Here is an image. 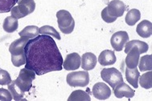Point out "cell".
<instances>
[{
    "label": "cell",
    "instance_id": "obj_27",
    "mask_svg": "<svg viewBox=\"0 0 152 101\" xmlns=\"http://www.w3.org/2000/svg\"><path fill=\"white\" fill-rule=\"evenodd\" d=\"M11 78L10 74L5 70L0 69V85H8L11 83Z\"/></svg>",
    "mask_w": 152,
    "mask_h": 101
},
{
    "label": "cell",
    "instance_id": "obj_28",
    "mask_svg": "<svg viewBox=\"0 0 152 101\" xmlns=\"http://www.w3.org/2000/svg\"><path fill=\"white\" fill-rule=\"evenodd\" d=\"M102 18L105 23H113L114 21H116V19H118L116 17L111 16L109 14L108 11H107V7L103 9L102 11Z\"/></svg>",
    "mask_w": 152,
    "mask_h": 101
},
{
    "label": "cell",
    "instance_id": "obj_23",
    "mask_svg": "<svg viewBox=\"0 0 152 101\" xmlns=\"http://www.w3.org/2000/svg\"><path fill=\"white\" fill-rule=\"evenodd\" d=\"M138 61V68L141 71H151L152 69V56L151 55H144Z\"/></svg>",
    "mask_w": 152,
    "mask_h": 101
},
{
    "label": "cell",
    "instance_id": "obj_3",
    "mask_svg": "<svg viewBox=\"0 0 152 101\" xmlns=\"http://www.w3.org/2000/svg\"><path fill=\"white\" fill-rule=\"evenodd\" d=\"M30 39L28 37H20L12 42L9 47V52L11 54V62L15 67H20L26 63L24 47Z\"/></svg>",
    "mask_w": 152,
    "mask_h": 101
},
{
    "label": "cell",
    "instance_id": "obj_14",
    "mask_svg": "<svg viewBox=\"0 0 152 101\" xmlns=\"http://www.w3.org/2000/svg\"><path fill=\"white\" fill-rule=\"evenodd\" d=\"M97 57L94 53L87 52L85 53L81 57V68L85 71H90L96 67L97 64Z\"/></svg>",
    "mask_w": 152,
    "mask_h": 101
},
{
    "label": "cell",
    "instance_id": "obj_13",
    "mask_svg": "<svg viewBox=\"0 0 152 101\" xmlns=\"http://www.w3.org/2000/svg\"><path fill=\"white\" fill-rule=\"evenodd\" d=\"M139 55H140V52L138 48L134 47H132L128 52L127 56L126 57V60H125V63L126 65V68L130 69L137 68L138 61H139Z\"/></svg>",
    "mask_w": 152,
    "mask_h": 101
},
{
    "label": "cell",
    "instance_id": "obj_7",
    "mask_svg": "<svg viewBox=\"0 0 152 101\" xmlns=\"http://www.w3.org/2000/svg\"><path fill=\"white\" fill-rule=\"evenodd\" d=\"M36 9V3L34 0H31L29 3H22L17 6H14L11 10V16L16 19H22L28 15L31 14Z\"/></svg>",
    "mask_w": 152,
    "mask_h": 101
},
{
    "label": "cell",
    "instance_id": "obj_29",
    "mask_svg": "<svg viewBox=\"0 0 152 101\" xmlns=\"http://www.w3.org/2000/svg\"><path fill=\"white\" fill-rule=\"evenodd\" d=\"M10 91L5 88H0V100L2 101H11L12 100Z\"/></svg>",
    "mask_w": 152,
    "mask_h": 101
},
{
    "label": "cell",
    "instance_id": "obj_30",
    "mask_svg": "<svg viewBox=\"0 0 152 101\" xmlns=\"http://www.w3.org/2000/svg\"><path fill=\"white\" fill-rule=\"evenodd\" d=\"M16 1V3L19 5V4H22V3H29L31 0H15Z\"/></svg>",
    "mask_w": 152,
    "mask_h": 101
},
{
    "label": "cell",
    "instance_id": "obj_19",
    "mask_svg": "<svg viewBox=\"0 0 152 101\" xmlns=\"http://www.w3.org/2000/svg\"><path fill=\"white\" fill-rule=\"evenodd\" d=\"M19 27V22L18 19L13 16L7 17L3 21V30L7 33H12L15 31Z\"/></svg>",
    "mask_w": 152,
    "mask_h": 101
},
{
    "label": "cell",
    "instance_id": "obj_4",
    "mask_svg": "<svg viewBox=\"0 0 152 101\" xmlns=\"http://www.w3.org/2000/svg\"><path fill=\"white\" fill-rule=\"evenodd\" d=\"M57 23L60 30L64 34H70L74 30L75 21L72 15L66 10H61L56 13Z\"/></svg>",
    "mask_w": 152,
    "mask_h": 101
},
{
    "label": "cell",
    "instance_id": "obj_17",
    "mask_svg": "<svg viewBox=\"0 0 152 101\" xmlns=\"http://www.w3.org/2000/svg\"><path fill=\"white\" fill-rule=\"evenodd\" d=\"M134 47L138 48L140 54L146 53L148 51V48H149L148 44L147 43H145V42L140 41V40H131V41L127 42L126 44H125V53L127 54L128 52Z\"/></svg>",
    "mask_w": 152,
    "mask_h": 101
},
{
    "label": "cell",
    "instance_id": "obj_2",
    "mask_svg": "<svg viewBox=\"0 0 152 101\" xmlns=\"http://www.w3.org/2000/svg\"><path fill=\"white\" fill-rule=\"evenodd\" d=\"M35 79V71L26 68L21 69L17 79L11 81V84H8V90L11 92L12 98L16 101L23 100L25 92L31 88L32 81Z\"/></svg>",
    "mask_w": 152,
    "mask_h": 101
},
{
    "label": "cell",
    "instance_id": "obj_25",
    "mask_svg": "<svg viewBox=\"0 0 152 101\" xmlns=\"http://www.w3.org/2000/svg\"><path fill=\"white\" fill-rule=\"evenodd\" d=\"M39 34L40 35H44V36H50L52 37H54L56 39H59L61 40V36L57 31L56 30L55 28L51 27V26H48V25H46V26H43L41 28H39Z\"/></svg>",
    "mask_w": 152,
    "mask_h": 101
},
{
    "label": "cell",
    "instance_id": "obj_5",
    "mask_svg": "<svg viewBox=\"0 0 152 101\" xmlns=\"http://www.w3.org/2000/svg\"><path fill=\"white\" fill-rule=\"evenodd\" d=\"M67 84L71 87H86L89 84V75L87 71L70 72L67 75Z\"/></svg>",
    "mask_w": 152,
    "mask_h": 101
},
{
    "label": "cell",
    "instance_id": "obj_24",
    "mask_svg": "<svg viewBox=\"0 0 152 101\" xmlns=\"http://www.w3.org/2000/svg\"><path fill=\"white\" fill-rule=\"evenodd\" d=\"M139 84L142 87L145 89H151L152 87V72L148 71V72L142 74V76H139Z\"/></svg>",
    "mask_w": 152,
    "mask_h": 101
},
{
    "label": "cell",
    "instance_id": "obj_16",
    "mask_svg": "<svg viewBox=\"0 0 152 101\" xmlns=\"http://www.w3.org/2000/svg\"><path fill=\"white\" fill-rule=\"evenodd\" d=\"M136 31L142 38H149L152 34V23L148 20H142L138 24Z\"/></svg>",
    "mask_w": 152,
    "mask_h": 101
},
{
    "label": "cell",
    "instance_id": "obj_8",
    "mask_svg": "<svg viewBox=\"0 0 152 101\" xmlns=\"http://www.w3.org/2000/svg\"><path fill=\"white\" fill-rule=\"evenodd\" d=\"M129 41V36L126 31H120L113 34L111 37L110 43L113 48L117 52H121L123 50L125 44Z\"/></svg>",
    "mask_w": 152,
    "mask_h": 101
},
{
    "label": "cell",
    "instance_id": "obj_21",
    "mask_svg": "<svg viewBox=\"0 0 152 101\" xmlns=\"http://www.w3.org/2000/svg\"><path fill=\"white\" fill-rule=\"evenodd\" d=\"M39 28L36 26H28L19 33L20 37H28L30 39L36 38V36H39Z\"/></svg>",
    "mask_w": 152,
    "mask_h": 101
},
{
    "label": "cell",
    "instance_id": "obj_9",
    "mask_svg": "<svg viewBox=\"0 0 152 101\" xmlns=\"http://www.w3.org/2000/svg\"><path fill=\"white\" fill-rule=\"evenodd\" d=\"M93 95L97 100H107L110 97L111 90L108 85H106L104 83L99 82L94 84L92 90Z\"/></svg>",
    "mask_w": 152,
    "mask_h": 101
},
{
    "label": "cell",
    "instance_id": "obj_15",
    "mask_svg": "<svg viewBox=\"0 0 152 101\" xmlns=\"http://www.w3.org/2000/svg\"><path fill=\"white\" fill-rule=\"evenodd\" d=\"M117 58L114 52L110 50H105L101 52L98 56V62L102 66L113 65L116 63Z\"/></svg>",
    "mask_w": 152,
    "mask_h": 101
},
{
    "label": "cell",
    "instance_id": "obj_20",
    "mask_svg": "<svg viewBox=\"0 0 152 101\" xmlns=\"http://www.w3.org/2000/svg\"><path fill=\"white\" fill-rule=\"evenodd\" d=\"M141 18V13L138 9H131L128 11V13L126 15L125 21L129 26H134L136 24V23L139 21Z\"/></svg>",
    "mask_w": 152,
    "mask_h": 101
},
{
    "label": "cell",
    "instance_id": "obj_11",
    "mask_svg": "<svg viewBox=\"0 0 152 101\" xmlns=\"http://www.w3.org/2000/svg\"><path fill=\"white\" fill-rule=\"evenodd\" d=\"M126 8L125 3L121 0H113L108 4L107 11L111 16L118 18L123 15Z\"/></svg>",
    "mask_w": 152,
    "mask_h": 101
},
{
    "label": "cell",
    "instance_id": "obj_10",
    "mask_svg": "<svg viewBox=\"0 0 152 101\" xmlns=\"http://www.w3.org/2000/svg\"><path fill=\"white\" fill-rule=\"evenodd\" d=\"M81 58L77 52H73L67 55L63 62V68L67 71H75L80 67Z\"/></svg>",
    "mask_w": 152,
    "mask_h": 101
},
{
    "label": "cell",
    "instance_id": "obj_12",
    "mask_svg": "<svg viewBox=\"0 0 152 101\" xmlns=\"http://www.w3.org/2000/svg\"><path fill=\"white\" fill-rule=\"evenodd\" d=\"M113 93L117 98L120 99L122 97H126L130 99L134 96V90H133L129 85L122 82L113 88Z\"/></svg>",
    "mask_w": 152,
    "mask_h": 101
},
{
    "label": "cell",
    "instance_id": "obj_26",
    "mask_svg": "<svg viewBox=\"0 0 152 101\" xmlns=\"http://www.w3.org/2000/svg\"><path fill=\"white\" fill-rule=\"evenodd\" d=\"M15 4V0H0V13L10 12Z\"/></svg>",
    "mask_w": 152,
    "mask_h": 101
},
{
    "label": "cell",
    "instance_id": "obj_1",
    "mask_svg": "<svg viewBox=\"0 0 152 101\" xmlns=\"http://www.w3.org/2000/svg\"><path fill=\"white\" fill-rule=\"evenodd\" d=\"M24 52L25 68L34 71L37 76L63 68V57L52 36L40 35L31 39L25 46Z\"/></svg>",
    "mask_w": 152,
    "mask_h": 101
},
{
    "label": "cell",
    "instance_id": "obj_22",
    "mask_svg": "<svg viewBox=\"0 0 152 101\" xmlns=\"http://www.w3.org/2000/svg\"><path fill=\"white\" fill-rule=\"evenodd\" d=\"M91 98L88 93L82 90H76L71 93L68 101H90Z\"/></svg>",
    "mask_w": 152,
    "mask_h": 101
},
{
    "label": "cell",
    "instance_id": "obj_18",
    "mask_svg": "<svg viewBox=\"0 0 152 101\" xmlns=\"http://www.w3.org/2000/svg\"><path fill=\"white\" fill-rule=\"evenodd\" d=\"M140 76V73L137 69L135 68H126V79L127 80V82L130 83L134 88H138V78Z\"/></svg>",
    "mask_w": 152,
    "mask_h": 101
},
{
    "label": "cell",
    "instance_id": "obj_6",
    "mask_svg": "<svg viewBox=\"0 0 152 101\" xmlns=\"http://www.w3.org/2000/svg\"><path fill=\"white\" fill-rule=\"evenodd\" d=\"M101 77L112 88H114L117 85L123 82V77L122 73L115 68H104L101 71Z\"/></svg>",
    "mask_w": 152,
    "mask_h": 101
}]
</instances>
